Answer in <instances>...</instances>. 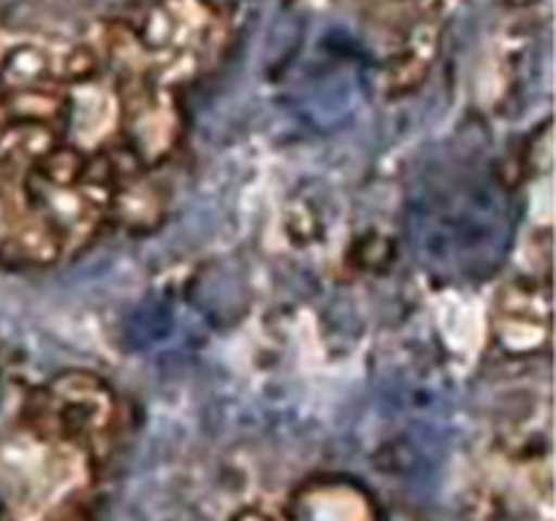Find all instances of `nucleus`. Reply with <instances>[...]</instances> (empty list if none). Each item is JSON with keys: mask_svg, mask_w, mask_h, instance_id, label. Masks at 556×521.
Returning a JSON list of instances; mask_svg holds the SVG:
<instances>
[{"mask_svg": "<svg viewBox=\"0 0 556 521\" xmlns=\"http://www.w3.org/2000/svg\"><path fill=\"white\" fill-rule=\"evenodd\" d=\"M405 226L424 269L440 280L478 282L503 266L516 209L497 174L454 163L418 182Z\"/></svg>", "mask_w": 556, "mask_h": 521, "instance_id": "f257e3e1", "label": "nucleus"}, {"mask_svg": "<svg viewBox=\"0 0 556 521\" xmlns=\"http://www.w3.org/2000/svg\"><path fill=\"white\" fill-rule=\"evenodd\" d=\"M123 128L128 144L141 161L155 163L168 155L179 134V112L166 90L152 85H134L123 98Z\"/></svg>", "mask_w": 556, "mask_h": 521, "instance_id": "f03ea898", "label": "nucleus"}, {"mask_svg": "<svg viewBox=\"0 0 556 521\" xmlns=\"http://www.w3.org/2000/svg\"><path fill=\"white\" fill-rule=\"evenodd\" d=\"M296 521H375L372 503L348 481H320L299 494Z\"/></svg>", "mask_w": 556, "mask_h": 521, "instance_id": "7ed1b4c3", "label": "nucleus"}, {"mask_svg": "<svg viewBox=\"0 0 556 521\" xmlns=\"http://www.w3.org/2000/svg\"><path fill=\"white\" fill-rule=\"evenodd\" d=\"M58 139H54L52 128L38 119H27V123L9 128L0 139V157L16 166H25V163H38L47 155H52L58 150Z\"/></svg>", "mask_w": 556, "mask_h": 521, "instance_id": "20e7f679", "label": "nucleus"}]
</instances>
